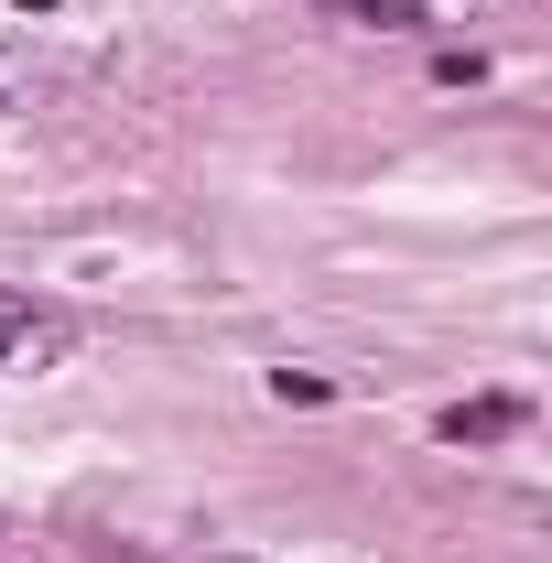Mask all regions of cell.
<instances>
[{
  "label": "cell",
  "instance_id": "1",
  "mask_svg": "<svg viewBox=\"0 0 552 563\" xmlns=\"http://www.w3.org/2000/svg\"><path fill=\"white\" fill-rule=\"evenodd\" d=\"M76 347V314L44 292H0V368H55Z\"/></svg>",
  "mask_w": 552,
  "mask_h": 563
},
{
  "label": "cell",
  "instance_id": "2",
  "mask_svg": "<svg viewBox=\"0 0 552 563\" xmlns=\"http://www.w3.org/2000/svg\"><path fill=\"white\" fill-rule=\"evenodd\" d=\"M498 433H520V401H455L444 412V444H498Z\"/></svg>",
  "mask_w": 552,
  "mask_h": 563
},
{
  "label": "cell",
  "instance_id": "3",
  "mask_svg": "<svg viewBox=\"0 0 552 563\" xmlns=\"http://www.w3.org/2000/svg\"><path fill=\"white\" fill-rule=\"evenodd\" d=\"M336 11H357V22H379V33H401V22H422V0H336Z\"/></svg>",
  "mask_w": 552,
  "mask_h": 563
},
{
  "label": "cell",
  "instance_id": "4",
  "mask_svg": "<svg viewBox=\"0 0 552 563\" xmlns=\"http://www.w3.org/2000/svg\"><path fill=\"white\" fill-rule=\"evenodd\" d=\"M22 87H33V76H22V55H0V109H11Z\"/></svg>",
  "mask_w": 552,
  "mask_h": 563
}]
</instances>
